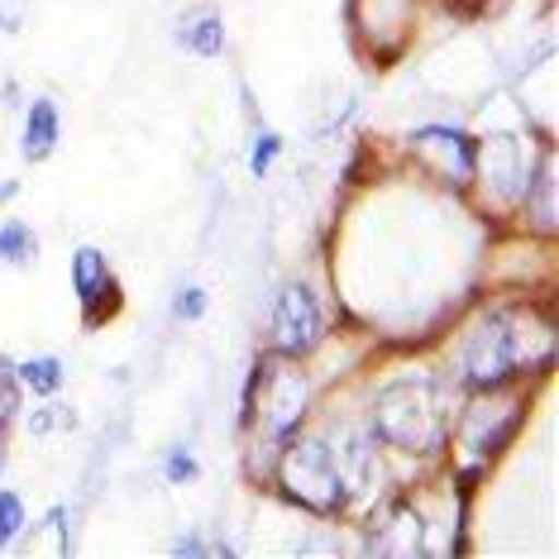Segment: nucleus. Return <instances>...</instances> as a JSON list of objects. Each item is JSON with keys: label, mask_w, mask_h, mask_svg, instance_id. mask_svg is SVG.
Listing matches in <instances>:
<instances>
[{"label": "nucleus", "mask_w": 559, "mask_h": 559, "mask_svg": "<svg viewBox=\"0 0 559 559\" xmlns=\"http://www.w3.org/2000/svg\"><path fill=\"white\" fill-rule=\"evenodd\" d=\"M512 368H516L512 335L502 330V321L483 325L478 335H474V345H468V354H464V373H468V383H474V388H492V383H502V378L512 373Z\"/></svg>", "instance_id": "f257e3e1"}, {"label": "nucleus", "mask_w": 559, "mask_h": 559, "mask_svg": "<svg viewBox=\"0 0 559 559\" xmlns=\"http://www.w3.org/2000/svg\"><path fill=\"white\" fill-rule=\"evenodd\" d=\"M273 335H277V345H283L287 354H301V349L316 345V335H321V311H316L307 287H287L283 297H277Z\"/></svg>", "instance_id": "f03ea898"}, {"label": "nucleus", "mask_w": 559, "mask_h": 559, "mask_svg": "<svg viewBox=\"0 0 559 559\" xmlns=\"http://www.w3.org/2000/svg\"><path fill=\"white\" fill-rule=\"evenodd\" d=\"M287 483L301 502L311 507H335L340 502V483H335V468H330L321 444H301L297 454L287 460Z\"/></svg>", "instance_id": "7ed1b4c3"}, {"label": "nucleus", "mask_w": 559, "mask_h": 559, "mask_svg": "<svg viewBox=\"0 0 559 559\" xmlns=\"http://www.w3.org/2000/svg\"><path fill=\"white\" fill-rule=\"evenodd\" d=\"M72 277H78V297L86 301V311L96 307V297H110L116 292V283L106 277V259H100L96 249H82L78 263H72Z\"/></svg>", "instance_id": "20e7f679"}, {"label": "nucleus", "mask_w": 559, "mask_h": 559, "mask_svg": "<svg viewBox=\"0 0 559 559\" xmlns=\"http://www.w3.org/2000/svg\"><path fill=\"white\" fill-rule=\"evenodd\" d=\"M53 144H58V110L48 106V100H34V106H29V124H24V154L44 158Z\"/></svg>", "instance_id": "39448f33"}, {"label": "nucleus", "mask_w": 559, "mask_h": 559, "mask_svg": "<svg viewBox=\"0 0 559 559\" xmlns=\"http://www.w3.org/2000/svg\"><path fill=\"white\" fill-rule=\"evenodd\" d=\"M34 253V235L24 225H5L0 230V263H29Z\"/></svg>", "instance_id": "423d86ee"}, {"label": "nucleus", "mask_w": 559, "mask_h": 559, "mask_svg": "<svg viewBox=\"0 0 559 559\" xmlns=\"http://www.w3.org/2000/svg\"><path fill=\"white\" fill-rule=\"evenodd\" d=\"M20 383H29V388H39V392H58L62 364L58 359H29V364L20 368Z\"/></svg>", "instance_id": "0eeeda50"}, {"label": "nucleus", "mask_w": 559, "mask_h": 559, "mask_svg": "<svg viewBox=\"0 0 559 559\" xmlns=\"http://www.w3.org/2000/svg\"><path fill=\"white\" fill-rule=\"evenodd\" d=\"M182 44L197 48V53H221V44H225L221 20H197L192 29H182Z\"/></svg>", "instance_id": "6e6552de"}, {"label": "nucleus", "mask_w": 559, "mask_h": 559, "mask_svg": "<svg viewBox=\"0 0 559 559\" xmlns=\"http://www.w3.org/2000/svg\"><path fill=\"white\" fill-rule=\"evenodd\" d=\"M20 526H24V502L15 498V492H0V545L15 540Z\"/></svg>", "instance_id": "1a4fd4ad"}, {"label": "nucleus", "mask_w": 559, "mask_h": 559, "mask_svg": "<svg viewBox=\"0 0 559 559\" xmlns=\"http://www.w3.org/2000/svg\"><path fill=\"white\" fill-rule=\"evenodd\" d=\"M201 311H206V292H201V287H187L182 297H177V316H187V321H197Z\"/></svg>", "instance_id": "9d476101"}, {"label": "nucleus", "mask_w": 559, "mask_h": 559, "mask_svg": "<svg viewBox=\"0 0 559 559\" xmlns=\"http://www.w3.org/2000/svg\"><path fill=\"white\" fill-rule=\"evenodd\" d=\"M273 154H277V134H263L259 144H253V173H263V168H269Z\"/></svg>", "instance_id": "9b49d317"}, {"label": "nucleus", "mask_w": 559, "mask_h": 559, "mask_svg": "<svg viewBox=\"0 0 559 559\" xmlns=\"http://www.w3.org/2000/svg\"><path fill=\"white\" fill-rule=\"evenodd\" d=\"M197 474V464H192V454H182L177 450L173 460H168V478H192Z\"/></svg>", "instance_id": "f8f14e48"}, {"label": "nucleus", "mask_w": 559, "mask_h": 559, "mask_svg": "<svg viewBox=\"0 0 559 559\" xmlns=\"http://www.w3.org/2000/svg\"><path fill=\"white\" fill-rule=\"evenodd\" d=\"M5 192H10V187H5ZM5 192H0V197H5Z\"/></svg>", "instance_id": "ddd939ff"}]
</instances>
